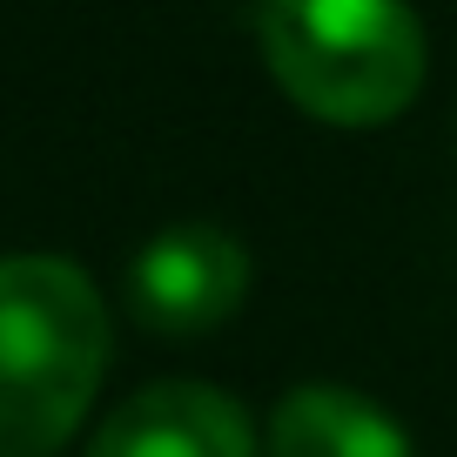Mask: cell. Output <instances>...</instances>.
Listing matches in <instances>:
<instances>
[{"mask_svg":"<svg viewBox=\"0 0 457 457\" xmlns=\"http://www.w3.org/2000/svg\"><path fill=\"white\" fill-rule=\"evenodd\" d=\"M108 377V310L61 256H0V457H54Z\"/></svg>","mask_w":457,"mask_h":457,"instance_id":"1","label":"cell"},{"mask_svg":"<svg viewBox=\"0 0 457 457\" xmlns=\"http://www.w3.org/2000/svg\"><path fill=\"white\" fill-rule=\"evenodd\" d=\"M262 61L303 114L377 129L424 87V28L403 0H270Z\"/></svg>","mask_w":457,"mask_h":457,"instance_id":"2","label":"cell"},{"mask_svg":"<svg viewBox=\"0 0 457 457\" xmlns=\"http://www.w3.org/2000/svg\"><path fill=\"white\" fill-rule=\"evenodd\" d=\"M249 296V249L215 222H175L129 262V310L148 337H209Z\"/></svg>","mask_w":457,"mask_h":457,"instance_id":"3","label":"cell"},{"mask_svg":"<svg viewBox=\"0 0 457 457\" xmlns=\"http://www.w3.org/2000/svg\"><path fill=\"white\" fill-rule=\"evenodd\" d=\"M87 457H256V424L215 384H148L95 430Z\"/></svg>","mask_w":457,"mask_h":457,"instance_id":"4","label":"cell"},{"mask_svg":"<svg viewBox=\"0 0 457 457\" xmlns=\"http://www.w3.org/2000/svg\"><path fill=\"white\" fill-rule=\"evenodd\" d=\"M270 457H411V437L357 390L303 384L270 411Z\"/></svg>","mask_w":457,"mask_h":457,"instance_id":"5","label":"cell"}]
</instances>
